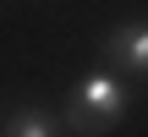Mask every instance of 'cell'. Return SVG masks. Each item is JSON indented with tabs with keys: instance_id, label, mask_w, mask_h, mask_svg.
<instances>
[{
	"instance_id": "obj_3",
	"label": "cell",
	"mask_w": 148,
	"mask_h": 137,
	"mask_svg": "<svg viewBox=\"0 0 148 137\" xmlns=\"http://www.w3.org/2000/svg\"><path fill=\"white\" fill-rule=\"evenodd\" d=\"M0 137H60V115H49L44 104H16L5 115Z\"/></svg>"
},
{
	"instance_id": "obj_2",
	"label": "cell",
	"mask_w": 148,
	"mask_h": 137,
	"mask_svg": "<svg viewBox=\"0 0 148 137\" xmlns=\"http://www.w3.org/2000/svg\"><path fill=\"white\" fill-rule=\"evenodd\" d=\"M104 71H115L121 82H143L148 77V22L143 16H126L104 33Z\"/></svg>"
},
{
	"instance_id": "obj_1",
	"label": "cell",
	"mask_w": 148,
	"mask_h": 137,
	"mask_svg": "<svg viewBox=\"0 0 148 137\" xmlns=\"http://www.w3.org/2000/svg\"><path fill=\"white\" fill-rule=\"evenodd\" d=\"M126 110H132V82H121L115 71L93 66V71L71 88L60 126H71V132H82V137H104L110 126L126 121Z\"/></svg>"
}]
</instances>
